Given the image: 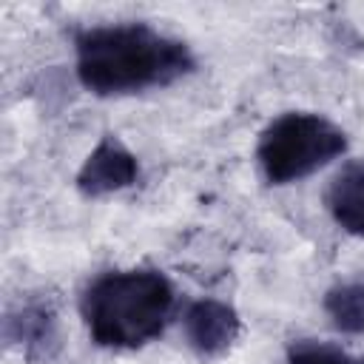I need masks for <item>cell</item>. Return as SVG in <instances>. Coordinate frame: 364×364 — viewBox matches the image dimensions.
Here are the masks:
<instances>
[{
  "label": "cell",
  "instance_id": "obj_6",
  "mask_svg": "<svg viewBox=\"0 0 364 364\" xmlns=\"http://www.w3.org/2000/svg\"><path fill=\"white\" fill-rule=\"evenodd\" d=\"M324 205L344 233L364 239V162H353L330 179Z\"/></svg>",
  "mask_w": 364,
  "mask_h": 364
},
{
  "label": "cell",
  "instance_id": "obj_9",
  "mask_svg": "<svg viewBox=\"0 0 364 364\" xmlns=\"http://www.w3.org/2000/svg\"><path fill=\"white\" fill-rule=\"evenodd\" d=\"M287 364H364V355H350L333 341L296 338L287 344Z\"/></svg>",
  "mask_w": 364,
  "mask_h": 364
},
{
  "label": "cell",
  "instance_id": "obj_1",
  "mask_svg": "<svg viewBox=\"0 0 364 364\" xmlns=\"http://www.w3.org/2000/svg\"><path fill=\"white\" fill-rule=\"evenodd\" d=\"M196 68L188 43L148 23H105L74 34V71L97 97H131L173 85Z\"/></svg>",
  "mask_w": 364,
  "mask_h": 364
},
{
  "label": "cell",
  "instance_id": "obj_4",
  "mask_svg": "<svg viewBox=\"0 0 364 364\" xmlns=\"http://www.w3.org/2000/svg\"><path fill=\"white\" fill-rule=\"evenodd\" d=\"M139 179V162L134 151L114 134L102 136L77 171V188L88 199H100L131 188Z\"/></svg>",
  "mask_w": 364,
  "mask_h": 364
},
{
  "label": "cell",
  "instance_id": "obj_2",
  "mask_svg": "<svg viewBox=\"0 0 364 364\" xmlns=\"http://www.w3.org/2000/svg\"><path fill=\"white\" fill-rule=\"evenodd\" d=\"M176 304L171 279L154 267L100 273L80 296L82 324L97 347L136 350L159 338Z\"/></svg>",
  "mask_w": 364,
  "mask_h": 364
},
{
  "label": "cell",
  "instance_id": "obj_7",
  "mask_svg": "<svg viewBox=\"0 0 364 364\" xmlns=\"http://www.w3.org/2000/svg\"><path fill=\"white\" fill-rule=\"evenodd\" d=\"M6 341L17 344L26 355H51L57 347V316L48 304H26L6 318Z\"/></svg>",
  "mask_w": 364,
  "mask_h": 364
},
{
  "label": "cell",
  "instance_id": "obj_5",
  "mask_svg": "<svg viewBox=\"0 0 364 364\" xmlns=\"http://www.w3.org/2000/svg\"><path fill=\"white\" fill-rule=\"evenodd\" d=\"M182 333L199 358H219L236 344L242 318L230 304L219 299H196L182 316Z\"/></svg>",
  "mask_w": 364,
  "mask_h": 364
},
{
  "label": "cell",
  "instance_id": "obj_8",
  "mask_svg": "<svg viewBox=\"0 0 364 364\" xmlns=\"http://www.w3.org/2000/svg\"><path fill=\"white\" fill-rule=\"evenodd\" d=\"M324 313L347 336L364 333V282H344L324 293Z\"/></svg>",
  "mask_w": 364,
  "mask_h": 364
},
{
  "label": "cell",
  "instance_id": "obj_3",
  "mask_svg": "<svg viewBox=\"0 0 364 364\" xmlns=\"http://www.w3.org/2000/svg\"><path fill=\"white\" fill-rule=\"evenodd\" d=\"M347 151V134L313 111H284L264 125L256 162L270 185H290L327 168Z\"/></svg>",
  "mask_w": 364,
  "mask_h": 364
}]
</instances>
